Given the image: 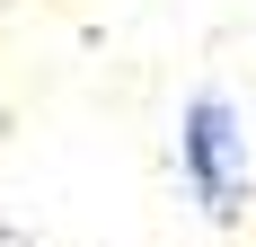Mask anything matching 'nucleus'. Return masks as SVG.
Returning a JSON list of instances; mask_svg holds the SVG:
<instances>
[{
    "label": "nucleus",
    "mask_w": 256,
    "mask_h": 247,
    "mask_svg": "<svg viewBox=\"0 0 256 247\" xmlns=\"http://www.w3.org/2000/svg\"><path fill=\"white\" fill-rule=\"evenodd\" d=\"M177 159H186V186L212 221H238L256 194V150H248V124H238L230 98H194L186 106V132H177Z\"/></svg>",
    "instance_id": "1"
}]
</instances>
